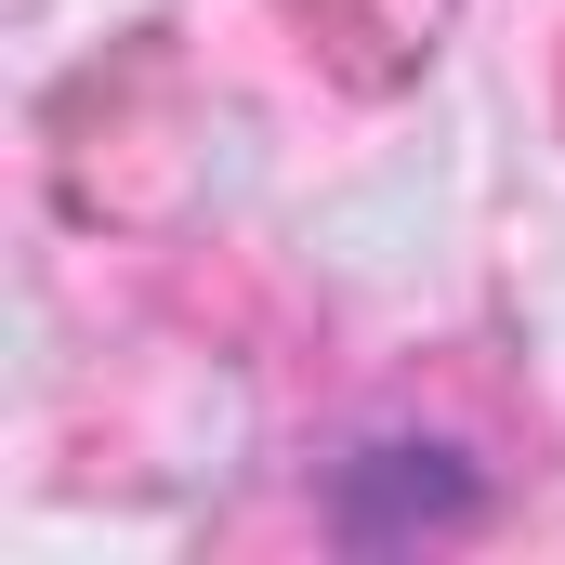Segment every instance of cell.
<instances>
[{
	"instance_id": "cell-1",
	"label": "cell",
	"mask_w": 565,
	"mask_h": 565,
	"mask_svg": "<svg viewBox=\"0 0 565 565\" xmlns=\"http://www.w3.org/2000/svg\"><path fill=\"white\" fill-rule=\"evenodd\" d=\"M447 513H473V473H460L447 447H369V460H342V526H355V540L447 526Z\"/></svg>"
}]
</instances>
